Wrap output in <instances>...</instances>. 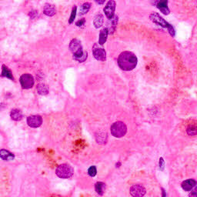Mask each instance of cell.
Returning a JSON list of instances; mask_svg holds the SVG:
<instances>
[{"mask_svg":"<svg viewBox=\"0 0 197 197\" xmlns=\"http://www.w3.org/2000/svg\"><path fill=\"white\" fill-rule=\"evenodd\" d=\"M96 167L94 166H91V167H89V170H88V173H89V175H90V176H95V175H96Z\"/></svg>","mask_w":197,"mask_h":197,"instance_id":"obj_25","label":"cell"},{"mask_svg":"<svg viewBox=\"0 0 197 197\" xmlns=\"http://www.w3.org/2000/svg\"><path fill=\"white\" fill-rule=\"evenodd\" d=\"M108 34H109V32H108V30L106 28H105V29H102V31L100 32L99 33V38H98V44L99 45H103L105 42H106V40H107V37H108Z\"/></svg>","mask_w":197,"mask_h":197,"instance_id":"obj_18","label":"cell"},{"mask_svg":"<svg viewBox=\"0 0 197 197\" xmlns=\"http://www.w3.org/2000/svg\"><path fill=\"white\" fill-rule=\"evenodd\" d=\"M182 188H183L184 190L186 191H189L191 190L192 188L195 187L196 186V181L194 179H189L185 180L182 183Z\"/></svg>","mask_w":197,"mask_h":197,"instance_id":"obj_13","label":"cell"},{"mask_svg":"<svg viewBox=\"0 0 197 197\" xmlns=\"http://www.w3.org/2000/svg\"><path fill=\"white\" fill-rule=\"evenodd\" d=\"M69 49H70V51L73 54L74 59H75L76 61L79 62H83L87 58V52L83 51L81 42L78 39H77V38H73L70 42Z\"/></svg>","mask_w":197,"mask_h":197,"instance_id":"obj_2","label":"cell"},{"mask_svg":"<svg viewBox=\"0 0 197 197\" xmlns=\"http://www.w3.org/2000/svg\"><path fill=\"white\" fill-rule=\"evenodd\" d=\"M117 62L121 69L124 71H130L135 69L138 62V59L135 54L132 52L125 51L119 55Z\"/></svg>","mask_w":197,"mask_h":197,"instance_id":"obj_1","label":"cell"},{"mask_svg":"<svg viewBox=\"0 0 197 197\" xmlns=\"http://www.w3.org/2000/svg\"><path fill=\"white\" fill-rule=\"evenodd\" d=\"M2 76L6 77L8 78H10V79L13 80V75H12L11 71L8 69V67H6L5 65L2 66Z\"/></svg>","mask_w":197,"mask_h":197,"instance_id":"obj_21","label":"cell"},{"mask_svg":"<svg viewBox=\"0 0 197 197\" xmlns=\"http://www.w3.org/2000/svg\"><path fill=\"white\" fill-rule=\"evenodd\" d=\"M43 12L48 16H52L55 14V6L50 4H46L44 6Z\"/></svg>","mask_w":197,"mask_h":197,"instance_id":"obj_16","label":"cell"},{"mask_svg":"<svg viewBox=\"0 0 197 197\" xmlns=\"http://www.w3.org/2000/svg\"><path fill=\"white\" fill-rule=\"evenodd\" d=\"M146 193L145 188L139 185L132 186L130 189V194L133 197H143Z\"/></svg>","mask_w":197,"mask_h":197,"instance_id":"obj_11","label":"cell"},{"mask_svg":"<svg viewBox=\"0 0 197 197\" xmlns=\"http://www.w3.org/2000/svg\"><path fill=\"white\" fill-rule=\"evenodd\" d=\"M95 2L97 3V4L103 5V3L105 2V1H106V0H95Z\"/></svg>","mask_w":197,"mask_h":197,"instance_id":"obj_31","label":"cell"},{"mask_svg":"<svg viewBox=\"0 0 197 197\" xmlns=\"http://www.w3.org/2000/svg\"><path fill=\"white\" fill-rule=\"evenodd\" d=\"M85 22H86V20H85V18H82V19L78 20V21L77 22L76 26H82V25L85 24Z\"/></svg>","mask_w":197,"mask_h":197,"instance_id":"obj_28","label":"cell"},{"mask_svg":"<svg viewBox=\"0 0 197 197\" xmlns=\"http://www.w3.org/2000/svg\"><path fill=\"white\" fill-rule=\"evenodd\" d=\"M10 116L12 118V120H15V121H20V120L22 119V112H21V110L18 109H14L11 111L10 112Z\"/></svg>","mask_w":197,"mask_h":197,"instance_id":"obj_15","label":"cell"},{"mask_svg":"<svg viewBox=\"0 0 197 197\" xmlns=\"http://www.w3.org/2000/svg\"><path fill=\"white\" fill-rule=\"evenodd\" d=\"M0 158L4 160L10 161V160L14 159L15 155H14L12 152H9V150H6V149H1V150H0Z\"/></svg>","mask_w":197,"mask_h":197,"instance_id":"obj_14","label":"cell"},{"mask_svg":"<svg viewBox=\"0 0 197 197\" xmlns=\"http://www.w3.org/2000/svg\"><path fill=\"white\" fill-rule=\"evenodd\" d=\"M186 132H187V133L190 135H196L197 134V127L195 126H188L187 129H186Z\"/></svg>","mask_w":197,"mask_h":197,"instance_id":"obj_23","label":"cell"},{"mask_svg":"<svg viewBox=\"0 0 197 197\" xmlns=\"http://www.w3.org/2000/svg\"><path fill=\"white\" fill-rule=\"evenodd\" d=\"M115 6H116V3L114 0H109L106 5L104 8V13L106 16L107 17L108 19H111L112 17L114 16V12L115 10Z\"/></svg>","mask_w":197,"mask_h":197,"instance_id":"obj_7","label":"cell"},{"mask_svg":"<svg viewBox=\"0 0 197 197\" xmlns=\"http://www.w3.org/2000/svg\"><path fill=\"white\" fill-rule=\"evenodd\" d=\"M92 54L94 58L98 61H105L106 59V52L103 48L95 44L92 48Z\"/></svg>","mask_w":197,"mask_h":197,"instance_id":"obj_6","label":"cell"},{"mask_svg":"<svg viewBox=\"0 0 197 197\" xmlns=\"http://www.w3.org/2000/svg\"><path fill=\"white\" fill-rule=\"evenodd\" d=\"M76 12H77V8L76 6H74L73 9H72V12H71V15H70V18H69V22L70 23H72V22L74 21V19H75V15H76Z\"/></svg>","mask_w":197,"mask_h":197,"instance_id":"obj_24","label":"cell"},{"mask_svg":"<svg viewBox=\"0 0 197 197\" xmlns=\"http://www.w3.org/2000/svg\"><path fill=\"white\" fill-rule=\"evenodd\" d=\"M73 168L68 164H61L55 169V174L59 178L67 179L73 175Z\"/></svg>","mask_w":197,"mask_h":197,"instance_id":"obj_3","label":"cell"},{"mask_svg":"<svg viewBox=\"0 0 197 197\" xmlns=\"http://www.w3.org/2000/svg\"><path fill=\"white\" fill-rule=\"evenodd\" d=\"M166 29H168V32H169V33L170 34L171 36H172V37L175 36V29H174V27L172 26V25L169 24V25H168V27L166 28Z\"/></svg>","mask_w":197,"mask_h":197,"instance_id":"obj_26","label":"cell"},{"mask_svg":"<svg viewBox=\"0 0 197 197\" xmlns=\"http://www.w3.org/2000/svg\"><path fill=\"white\" fill-rule=\"evenodd\" d=\"M95 189L98 195H103V193H104L105 192V189H106V185H105V183H103V182H98V183H96V184L95 185Z\"/></svg>","mask_w":197,"mask_h":197,"instance_id":"obj_19","label":"cell"},{"mask_svg":"<svg viewBox=\"0 0 197 197\" xmlns=\"http://www.w3.org/2000/svg\"><path fill=\"white\" fill-rule=\"evenodd\" d=\"M27 123L30 127L38 128L42 123V119L38 115H32L27 118Z\"/></svg>","mask_w":197,"mask_h":197,"instance_id":"obj_10","label":"cell"},{"mask_svg":"<svg viewBox=\"0 0 197 197\" xmlns=\"http://www.w3.org/2000/svg\"><path fill=\"white\" fill-rule=\"evenodd\" d=\"M19 81L22 87L25 89H31L34 85V78L32 77V75H30V74H23L20 77Z\"/></svg>","mask_w":197,"mask_h":197,"instance_id":"obj_5","label":"cell"},{"mask_svg":"<svg viewBox=\"0 0 197 197\" xmlns=\"http://www.w3.org/2000/svg\"><path fill=\"white\" fill-rule=\"evenodd\" d=\"M126 131H127L126 126L123 122H116L111 126L112 135L116 138H121L124 136L125 134L126 133Z\"/></svg>","mask_w":197,"mask_h":197,"instance_id":"obj_4","label":"cell"},{"mask_svg":"<svg viewBox=\"0 0 197 197\" xmlns=\"http://www.w3.org/2000/svg\"><path fill=\"white\" fill-rule=\"evenodd\" d=\"M91 8V4L89 2H85L84 4H82L80 7V10H79V15H82L84 14L87 13L89 12V10Z\"/></svg>","mask_w":197,"mask_h":197,"instance_id":"obj_22","label":"cell"},{"mask_svg":"<svg viewBox=\"0 0 197 197\" xmlns=\"http://www.w3.org/2000/svg\"><path fill=\"white\" fill-rule=\"evenodd\" d=\"M153 5L164 15H169L170 13V10L168 7V0H154Z\"/></svg>","mask_w":197,"mask_h":197,"instance_id":"obj_8","label":"cell"},{"mask_svg":"<svg viewBox=\"0 0 197 197\" xmlns=\"http://www.w3.org/2000/svg\"><path fill=\"white\" fill-rule=\"evenodd\" d=\"M189 197H197V187H195L189 194Z\"/></svg>","mask_w":197,"mask_h":197,"instance_id":"obj_27","label":"cell"},{"mask_svg":"<svg viewBox=\"0 0 197 197\" xmlns=\"http://www.w3.org/2000/svg\"><path fill=\"white\" fill-rule=\"evenodd\" d=\"M149 19H150L152 22L155 23V24L160 26L163 28H166V29L168 27V25H169L168 22H166L164 18H163V17L160 16L159 14L155 13V12L150 14V15H149Z\"/></svg>","mask_w":197,"mask_h":197,"instance_id":"obj_9","label":"cell"},{"mask_svg":"<svg viewBox=\"0 0 197 197\" xmlns=\"http://www.w3.org/2000/svg\"><path fill=\"white\" fill-rule=\"evenodd\" d=\"M109 21L110 22H109V23L108 24V26L106 27V29H107L109 34H112L114 33L115 31L117 22H118V16L114 15V16L112 17L111 19H109Z\"/></svg>","mask_w":197,"mask_h":197,"instance_id":"obj_12","label":"cell"},{"mask_svg":"<svg viewBox=\"0 0 197 197\" xmlns=\"http://www.w3.org/2000/svg\"><path fill=\"white\" fill-rule=\"evenodd\" d=\"M159 163H160V169H161V170H163V168H164V161H163V158H160Z\"/></svg>","mask_w":197,"mask_h":197,"instance_id":"obj_30","label":"cell"},{"mask_svg":"<svg viewBox=\"0 0 197 197\" xmlns=\"http://www.w3.org/2000/svg\"><path fill=\"white\" fill-rule=\"evenodd\" d=\"M37 92L40 95H46L49 92V89H48L47 86L45 85L44 83H40L37 86Z\"/></svg>","mask_w":197,"mask_h":197,"instance_id":"obj_20","label":"cell"},{"mask_svg":"<svg viewBox=\"0 0 197 197\" xmlns=\"http://www.w3.org/2000/svg\"><path fill=\"white\" fill-rule=\"evenodd\" d=\"M37 15H38V12L37 11H32V12H30V13H29V15H30V17L32 18H35Z\"/></svg>","mask_w":197,"mask_h":197,"instance_id":"obj_29","label":"cell"},{"mask_svg":"<svg viewBox=\"0 0 197 197\" xmlns=\"http://www.w3.org/2000/svg\"><path fill=\"white\" fill-rule=\"evenodd\" d=\"M103 22H104V18H103V15L101 14H98L95 16L93 19V25L94 27L98 29V28L102 27L103 25Z\"/></svg>","mask_w":197,"mask_h":197,"instance_id":"obj_17","label":"cell"}]
</instances>
